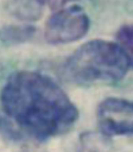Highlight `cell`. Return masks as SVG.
<instances>
[{"label":"cell","instance_id":"6da1fadb","mask_svg":"<svg viewBox=\"0 0 133 152\" xmlns=\"http://www.w3.org/2000/svg\"><path fill=\"white\" fill-rule=\"evenodd\" d=\"M0 104L8 119L40 141L66 133L78 119L65 91L38 71L13 72L0 91Z\"/></svg>","mask_w":133,"mask_h":152},{"label":"cell","instance_id":"7a4b0ae2","mask_svg":"<svg viewBox=\"0 0 133 152\" xmlns=\"http://www.w3.org/2000/svg\"><path fill=\"white\" fill-rule=\"evenodd\" d=\"M129 66L128 55L118 43L93 39L68 57L64 72L78 84L114 83L124 78Z\"/></svg>","mask_w":133,"mask_h":152},{"label":"cell","instance_id":"3957f363","mask_svg":"<svg viewBox=\"0 0 133 152\" xmlns=\"http://www.w3.org/2000/svg\"><path fill=\"white\" fill-rule=\"evenodd\" d=\"M89 26V18L81 7H64L49 17L44 28V37L50 44H68L83 38Z\"/></svg>","mask_w":133,"mask_h":152},{"label":"cell","instance_id":"277c9868","mask_svg":"<svg viewBox=\"0 0 133 152\" xmlns=\"http://www.w3.org/2000/svg\"><path fill=\"white\" fill-rule=\"evenodd\" d=\"M97 125L102 135H133V101L108 97L96 110Z\"/></svg>","mask_w":133,"mask_h":152},{"label":"cell","instance_id":"5b68a950","mask_svg":"<svg viewBox=\"0 0 133 152\" xmlns=\"http://www.w3.org/2000/svg\"><path fill=\"white\" fill-rule=\"evenodd\" d=\"M45 0H7V11L17 19L26 23L40 19L44 11Z\"/></svg>","mask_w":133,"mask_h":152},{"label":"cell","instance_id":"8992f818","mask_svg":"<svg viewBox=\"0 0 133 152\" xmlns=\"http://www.w3.org/2000/svg\"><path fill=\"white\" fill-rule=\"evenodd\" d=\"M36 34L32 25H6L0 27V42L6 45L23 44L31 40Z\"/></svg>","mask_w":133,"mask_h":152},{"label":"cell","instance_id":"52a82bcc","mask_svg":"<svg viewBox=\"0 0 133 152\" xmlns=\"http://www.w3.org/2000/svg\"><path fill=\"white\" fill-rule=\"evenodd\" d=\"M116 40L126 52L133 50V24L121 26L116 32Z\"/></svg>","mask_w":133,"mask_h":152},{"label":"cell","instance_id":"ba28073f","mask_svg":"<svg viewBox=\"0 0 133 152\" xmlns=\"http://www.w3.org/2000/svg\"><path fill=\"white\" fill-rule=\"evenodd\" d=\"M103 142L100 138L93 135V134H86L81 137V142H80V152H103V148L100 147L103 145Z\"/></svg>","mask_w":133,"mask_h":152},{"label":"cell","instance_id":"9c48e42d","mask_svg":"<svg viewBox=\"0 0 133 152\" xmlns=\"http://www.w3.org/2000/svg\"><path fill=\"white\" fill-rule=\"evenodd\" d=\"M75 1L77 0H45V4H48L49 7L52 10H61V8H64L65 5Z\"/></svg>","mask_w":133,"mask_h":152},{"label":"cell","instance_id":"30bf717a","mask_svg":"<svg viewBox=\"0 0 133 152\" xmlns=\"http://www.w3.org/2000/svg\"><path fill=\"white\" fill-rule=\"evenodd\" d=\"M127 55H128V58H129V64H131V66L133 68V50L128 51Z\"/></svg>","mask_w":133,"mask_h":152},{"label":"cell","instance_id":"8fae6325","mask_svg":"<svg viewBox=\"0 0 133 152\" xmlns=\"http://www.w3.org/2000/svg\"><path fill=\"white\" fill-rule=\"evenodd\" d=\"M23 152H30V151H23Z\"/></svg>","mask_w":133,"mask_h":152}]
</instances>
